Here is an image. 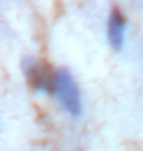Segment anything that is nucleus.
<instances>
[{
    "label": "nucleus",
    "instance_id": "nucleus-1",
    "mask_svg": "<svg viewBox=\"0 0 143 151\" xmlns=\"http://www.w3.org/2000/svg\"><path fill=\"white\" fill-rule=\"evenodd\" d=\"M53 96L57 98L63 112H67L71 118L83 116V96L78 90L75 77L69 69H59L55 71V86H53Z\"/></svg>",
    "mask_w": 143,
    "mask_h": 151
},
{
    "label": "nucleus",
    "instance_id": "nucleus-2",
    "mask_svg": "<svg viewBox=\"0 0 143 151\" xmlns=\"http://www.w3.org/2000/svg\"><path fill=\"white\" fill-rule=\"evenodd\" d=\"M126 16L121 14L120 8H112L108 14V22H106V39L114 51H121L126 43Z\"/></svg>",
    "mask_w": 143,
    "mask_h": 151
},
{
    "label": "nucleus",
    "instance_id": "nucleus-3",
    "mask_svg": "<svg viewBox=\"0 0 143 151\" xmlns=\"http://www.w3.org/2000/svg\"><path fill=\"white\" fill-rule=\"evenodd\" d=\"M28 81L33 88L51 92L53 94V86H55V73H49V69L39 61H29L28 63Z\"/></svg>",
    "mask_w": 143,
    "mask_h": 151
}]
</instances>
